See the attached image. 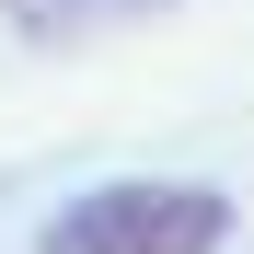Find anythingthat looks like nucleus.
Wrapping results in <instances>:
<instances>
[{
  "instance_id": "nucleus-1",
  "label": "nucleus",
  "mask_w": 254,
  "mask_h": 254,
  "mask_svg": "<svg viewBox=\"0 0 254 254\" xmlns=\"http://www.w3.org/2000/svg\"><path fill=\"white\" fill-rule=\"evenodd\" d=\"M231 243V196L220 185H185V174H127L69 196L35 254H220Z\"/></svg>"
},
{
  "instance_id": "nucleus-2",
  "label": "nucleus",
  "mask_w": 254,
  "mask_h": 254,
  "mask_svg": "<svg viewBox=\"0 0 254 254\" xmlns=\"http://www.w3.org/2000/svg\"><path fill=\"white\" fill-rule=\"evenodd\" d=\"M23 35H81V23H139V12H174V0H0Z\"/></svg>"
}]
</instances>
